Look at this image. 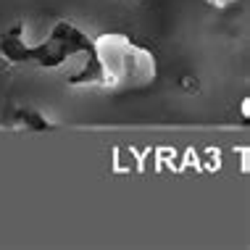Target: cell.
Returning <instances> with one entry per match:
<instances>
[{
    "label": "cell",
    "mask_w": 250,
    "mask_h": 250,
    "mask_svg": "<svg viewBox=\"0 0 250 250\" xmlns=\"http://www.w3.org/2000/svg\"><path fill=\"white\" fill-rule=\"evenodd\" d=\"M0 53L8 63L63 71L74 87H95V37L71 21H56L35 42L24 35V24H13L0 37Z\"/></svg>",
    "instance_id": "6da1fadb"
},
{
    "label": "cell",
    "mask_w": 250,
    "mask_h": 250,
    "mask_svg": "<svg viewBox=\"0 0 250 250\" xmlns=\"http://www.w3.org/2000/svg\"><path fill=\"white\" fill-rule=\"evenodd\" d=\"M158 77V58L132 37L111 32L95 37V87L105 90H143Z\"/></svg>",
    "instance_id": "7a4b0ae2"
},
{
    "label": "cell",
    "mask_w": 250,
    "mask_h": 250,
    "mask_svg": "<svg viewBox=\"0 0 250 250\" xmlns=\"http://www.w3.org/2000/svg\"><path fill=\"white\" fill-rule=\"evenodd\" d=\"M13 124L21 126V129H32V132H42V129H50V121L42 116L35 108H16L13 113Z\"/></svg>",
    "instance_id": "3957f363"
},
{
    "label": "cell",
    "mask_w": 250,
    "mask_h": 250,
    "mask_svg": "<svg viewBox=\"0 0 250 250\" xmlns=\"http://www.w3.org/2000/svg\"><path fill=\"white\" fill-rule=\"evenodd\" d=\"M179 87H182L185 92H198L200 82H198L195 77H182V79H179Z\"/></svg>",
    "instance_id": "277c9868"
},
{
    "label": "cell",
    "mask_w": 250,
    "mask_h": 250,
    "mask_svg": "<svg viewBox=\"0 0 250 250\" xmlns=\"http://www.w3.org/2000/svg\"><path fill=\"white\" fill-rule=\"evenodd\" d=\"M213 8H229V5H237V0H208Z\"/></svg>",
    "instance_id": "5b68a950"
},
{
    "label": "cell",
    "mask_w": 250,
    "mask_h": 250,
    "mask_svg": "<svg viewBox=\"0 0 250 250\" xmlns=\"http://www.w3.org/2000/svg\"><path fill=\"white\" fill-rule=\"evenodd\" d=\"M140 3H145V0H140Z\"/></svg>",
    "instance_id": "8992f818"
}]
</instances>
